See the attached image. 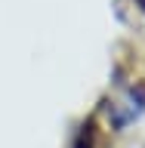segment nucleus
Here are the masks:
<instances>
[{"label":"nucleus","instance_id":"1","mask_svg":"<svg viewBox=\"0 0 145 148\" xmlns=\"http://www.w3.org/2000/svg\"><path fill=\"white\" fill-rule=\"evenodd\" d=\"M139 6H142V9H145V0H139Z\"/></svg>","mask_w":145,"mask_h":148}]
</instances>
